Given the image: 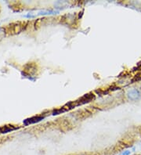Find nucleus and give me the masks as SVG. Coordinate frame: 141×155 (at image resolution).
<instances>
[{
    "instance_id": "1",
    "label": "nucleus",
    "mask_w": 141,
    "mask_h": 155,
    "mask_svg": "<svg viewBox=\"0 0 141 155\" xmlns=\"http://www.w3.org/2000/svg\"><path fill=\"white\" fill-rule=\"evenodd\" d=\"M127 96L128 98L131 100H136L138 99H139L141 96V94L139 92V90L136 89H131L130 91H129L127 93Z\"/></svg>"
},
{
    "instance_id": "2",
    "label": "nucleus",
    "mask_w": 141,
    "mask_h": 155,
    "mask_svg": "<svg viewBox=\"0 0 141 155\" xmlns=\"http://www.w3.org/2000/svg\"><path fill=\"white\" fill-rule=\"evenodd\" d=\"M44 119V117H34V118H31L30 119H27L24 121L26 124H32V123H35V122H39L40 121L43 120Z\"/></svg>"
},
{
    "instance_id": "3",
    "label": "nucleus",
    "mask_w": 141,
    "mask_h": 155,
    "mask_svg": "<svg viewBox=\"0 0 141 155\" xmlns=\"http://www.w3.org/2000/svg\"><path fill=\"white\" fill-rule=\"evenodd\" d=\"M130 153H131V152H130V150H126V151L122 152V153H121L120 155H130Z\"/></svg>"
}]
</instances>
